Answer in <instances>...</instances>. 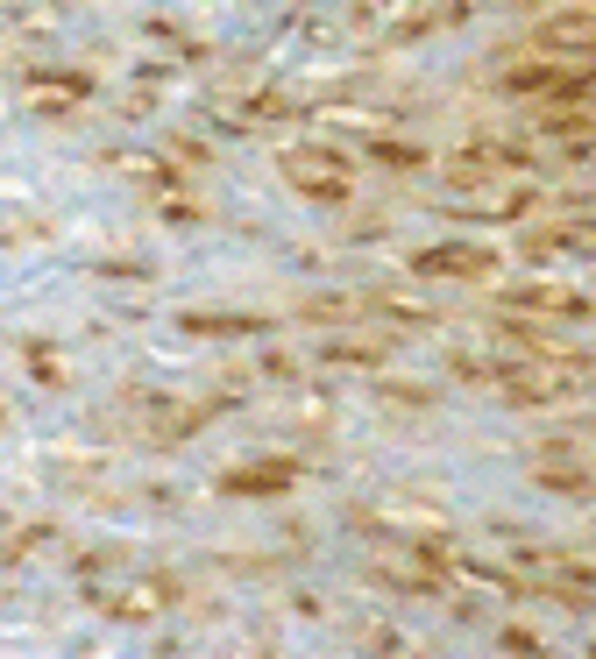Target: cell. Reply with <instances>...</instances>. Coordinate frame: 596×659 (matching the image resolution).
I'll return each instance as SVG.
<instances>
[{"mask_svg": "<svg viewBox=\"0 0 596 659\" xmlns=\"http://www.w3.org/2000/svg\"><path fill=\"white\" fill-rule=\"evenodd\" d=\"M100 603L121 610V617H149V610L171 603V582H157V574H149V582H128V589H100Z\"/></svg>", "mask_w": 596, "mask_h": 659, "instance_id": "6da1fadb", "label": "cell"}]
</instances>
